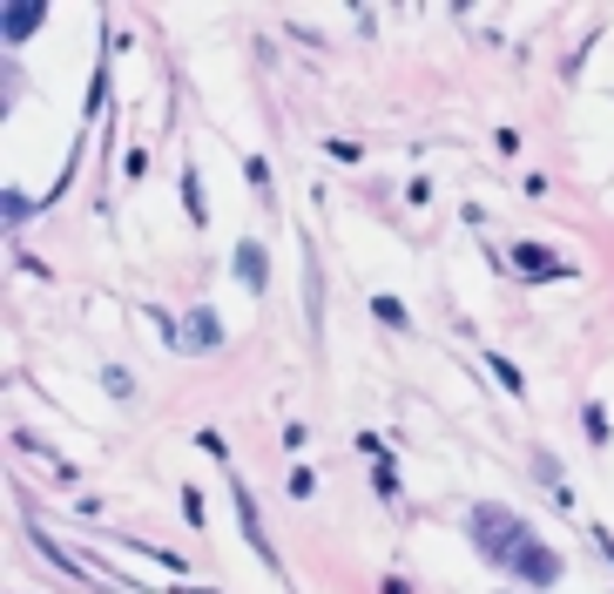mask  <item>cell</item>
<instances>
[{"mask_svg": "<svg viewBox=\"0 0 614 594\" xmlns=\"http://www.w3.org/2000/svg\"><path fill=\"white\" fill-rule=\"evenodd\" d=\"M520 541H526V521L513 514V506H473V547H480L493 567H500Z\"/></svg>", "mask_w": 614, "mask_h": 594, "instance_id": "cell-1", "label": "cell"}, {"mask_svg": "<svg viewBox=\"0 0 614 594\" xmlns=\"http://www.w3.org/2000/svg\"><path fill=\"white\" fill-rule=\"evenodd\" d=\"M500 567H513L520 581H534V587H554V581H561V554H554V547H541L534 534H526V541H520Z\"/></svg>", "mask_w": 614, "mask_h": 594, "instance_id": "cell-2", "label": "cell"}, {"mask_svg": "<svg viewBox=\"0 0 614 594\" xmlns=\"http://www.w3.org/2000/svg\"><path fill=\"white\" fill-rule=\"evenodd\" d=\"M223 345V318L210 304H197L183 324H175V352H217Z\"/></svg>", "mask_w": 614, "mask_h": 594, "instance_id": "cell-3", "label": "cell"}, {"mask_svg": "<svg viewBox=\"0 0 614 594\" xmlns=\"http://www.w3.org/2000/svg\"><path fill=\"white\" fill-rule=\"evenodd\" d=\"M41 21H48L41 0H8V8H0V34H8V41H28Z\"/></svg>", "mask_w": 614, "mask_h": 594, "instance_id": "cell-4", "label": "cell"}, {"mask_svg": "<svg viewBox=\"0 0 614 594\" xmlns=\"http://www.w3.org/2000/svg\"><path fill=\"white\" fill-rule=\"evenodd\" d=\"M236 278H243V291H263L271 284V258H263V243H236Z\"/></svg>", "mask_w": 614, "mask_h": 594, "instance_id": "cell-5", "label": "cell"}, {"mask_svg": "<svg viewBox=\"0 0 614 594\" xmlns=\"http://www.w3.org/2000/svg\"><path fill=\"white\" fill-rule=\"evenodd\" d=\"M513 264H520L526 278H561V271H567V264H554L547 250H534V243H520V250H513Z\"/></svg>", "mask_w": 614, "mask_h": 594, "instance_id": "cell-6", "label": "cell"}, {"mask_svg": "<svg viewBox=\"0 0 614 594\" xmlns=\"http://www.w3.org/2000/svg\"><path fill=\"white\" fill-rule=\"evenodd\" d=\"M183 203H190V217H197V223L210 217V203H203V177H197V169H190V177H183Z\"/></svg>", "mask_w": 614, "mask_h": 594, "instance_id": "cell-7", "label": "cell"}, {"mask_svg": "<svg viewBox=\"0 0 614 594\" xmlns=\"http://www.w3.org/2000/svg\"><path fill=\"white\" fill-rule=\"evenodd\" d=\"M486 365H493V379H500V385H506V392H513V399H520V392H526V379H520V365H506V359H486Z\"/></svg>", "mask_w": 614, "mask_h": 594, "instance_id": "cell-8", "label": "cell"}, {"mask_svg": "<svg viewBox=\"0 0 614 594\" xmlns=\"http://www.w3.org/2000/svg\"><path fill=\"white\" fill-rule=\"evenodd\" d=\"M102 385H109V392H115V399H135V379H129V372H122V365H109V372H102Z\"/></svg>", "mask_w": 614, "mask_h": 594, "instance_id": "cell-9", "label": "cell"}, {"mask_svg": "<svg viewBox=\"0 0 614 594\" xmlns=\"http://www.w3.org/2000/svg\"><path fill=\"white\" fill-rule=\"evenodd\" d=\"M243 177H250V190H256V197H271V169H263V162H256V155H250V162H243Z\"/></svg>", "mask_w": 614, "mask_h": 594, "instance_id": "cell-10", "label": "cell"}, {"mask_svg": "<svg viewBox=\"0 0 614 594\" xmlns=\"http://www.w3.org/2000/svg\"><path fill=\"white\" fill-rule=\"evenodd\" d=\"M28 223V197L21 190H8V230H21Z\"/></svg>", "mask_w": 614, "mask_h": 594, "instance_id": "cell-11", "label": "cell"}, {"mask_svg": "<svg viewBox=\"0 0 614 594\" xmlns=\"http://www.w3.org/2000/svg\"><path fill=\"white\" fill-rule=\"evenodd\" d=\"M372 311H379V324H405V304H399V298H379Z\"/></svg>", "mask_w": 614, "mask_h": 594, "instance_id": "cell-12", "label": "cell"}, {"mask_svg": "<svg viewBox=\"0 0 614 594\" xmlns=\"http://www.w3.org/2000/svg\"><path fill=\"white\" fill-rule=\"evenodd\" d=\"M291 493H298V500H311V493H318V480H311V466H298V473H291Z\"/></svg>", "mask_w": 614, "mask_h": 594, "instance_id": "cell-13", "label": "cell"}]
</instances>
